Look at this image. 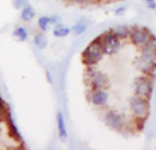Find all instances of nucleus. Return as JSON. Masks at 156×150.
Returning <instances> with one entry per match:
<instances>
[{"label": "nucleus", "instance_id": "nucleus-5", "mask_svg": "<svg viewBox=\"0 0 156 150\" xmlns=\"http://www.w3.org/2000/svg\"><path fill=\"white\" fill-rule=\"evenodd\" d=\"M58 121H59V132H60V137H66L65 127H64L63 122H62V120L60 119V117L58 118Z\"/></svg>", "mask_w": 156, "mask_h": 150}, {"label": "nucleus", "instance_id": "nucleus-2", "mask_svg": "<svg viewBox=\"0 0 156 150\" xmlns=\"http://www.w3.org/2000/svg\"><path fill=\"white\" fill-rule=\"evenodd\" d=\"M59 1H61L63 4L69 5V6L88 8V7L108 5L122 2L124 0H59Z\"/></svg>", "mask_w": 156, "mask_h": 150}, {"label": "nucleus", "instance_id": "nucleus-4", "mask_svg": "<svg viewBox=\"0 0 156 150\" xmlns=\"http://www.w3.org/2000/svg\"><path fill=\"white\" fill-rule=\"evenodd\" d=\"M5 125H6V127H7L8 136H9L11 138H13L15 141H16V142H21V141H22L21 137H20L19 133L17 132L16 126H14V124H13V122H12V119L8 120V121L6 122Z\"/></svg>", "mask_w": 156, "mask_h": 150}, {"label": "nucleus", "instance_id": "nucleus-3", "mask_svg": "<svg viewBox=\"0 0 156 150\" xmlns=\"http://www.w3.org/2000/svg\"><path fill=\"white\" fill-rule=\"evenodd\" d=\"M105 122L112 128L116 129L118 131L122 130L125 126V124H126L124 119L121 115H116V114H112V113L105 115Z\"/></svg>", "mask_w": 156, "mask_h": 150}, {"label": "nucleus", "instance_id": "nucleus-1", "mask_svg": "<svg viewBox=\"0 0 156 150\" xmlns=\"http://www.w3.org/2000/svg\"><path fill=\"white\" fill-rule=\"evenodd\" d=\"M89 103L105 115L127 110L147 119L155 76V37L139 25L122 26L94 38L81 54ZM132 122V121H131Z\"/></svg>", "mask_w": 156, "mask_h": 150}]
</instances>
